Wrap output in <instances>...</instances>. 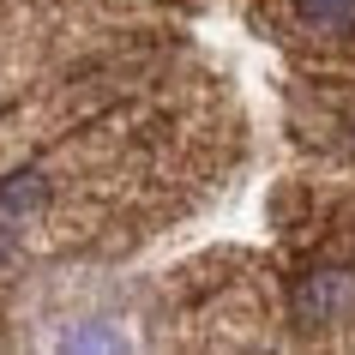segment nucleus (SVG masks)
Listing matches in <instances>:
<instances>
[{
  "instance_id": "1",
  "label": "nucleus",
  "mask_w": 355,
  "mask_h": 355,
  "mask_svg": "<svg viewBox=\"0 0 355 355\" xmlns=\"http://www.w3.org/2000/svg\"><path fill=\"white\" fill-rule=\"evenodd\" d=\"M295 319L301 325H337L355 313V277L349 271H307L295 277Z\"/></svg>"
},
{
  "instance_id": "2",
  "label": "nucleus",
  "mask_w": 355,
  "mask_h": 355,
  "mask_svg": "<svg viewBox=\"0 0 355 355\" xmlns=\"http://www.w3.org/2000/svg\"><path fill=\"white\" fill-rule=\"evenodd\" d=\"M295 19L313 37H349L355 31V0H295Z\"/></svg>"
}]
</instances>
